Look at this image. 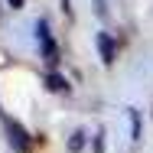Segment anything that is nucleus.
<instances>
[{
	"instance_id": "nucleus-2",
	"label": "nucleus",
	"mask_w": 153,
	"mask_h": 153,
	"mask_svg": "<svg viewBox=\"0 0 153 153\" xmlns=\"http://www.w3.org/2000/svg\"><path fill=\"white\" fill-rule=\"evenodd\" d=\"M3 127H7V140H10L13 150H16V153H30V143H33V140H30V134L23 130V124H16L13 117L3 114Z\"/></svg>"
},
{
	"instance_id": "nucleus-6",
	"label": "nucleus",
	"mask_w": 153,
	"mask_h": 153,
	"mask_svg": "<svg viewBox=\"0 0 153 153\" xmlns=\"http://www.w3.org/2000/svg\"><path fill=\"white\" fill-rule=\"evenodd\" d=\"M127 114H130V137L140 140V111L137 108H127Z\"/></svg>"
},
{
	"instance_id": "nucleus-9",
	"label": "nucleus",
	"mask_w": 153,
	"mask_h": 153,
	"mask_svg": "<svg viewBox=\"0 0 153 153\" xmlns=\"http://www.w3.org/2000/svg\"><path fill=\"white\" fill-rule=\"evenodd\" d=\"M62 10H65V13H72V7H68V0H62Z\"/></svg>"
},
{
	"instance_id": "nucleus-8",
	"label": "nucleus",
	"mask_w": 153,
	"mask_h": 153,
	"mask_svg": "<svg viewBox=\"0 0 153 153\" xmlns=\"http://www.w3.org/2000/svg\"><path fill=\"white\" fill-rule=\"evenodd\" d=\"M7 3H10L13 10H23V3H26V0H7Z\"/></svg>"
},
{
	"instance_id": "nucleus-7",
	"label": "nucleus",
	"mask_w": 153,
	"mask_h": 153,
	"mask_svg": "<svg viewBox=\"0 0 153 153\" xmlns=\"http://www.w3.org/2000/svg\"><path fill=\"white\" fill-rule=\"evenodd\" d=\"M94 13H98V16H104V13H108V10H104V0H94Z\"/></svg>"
},
{
	"instance_id": "nucleus-5",
	"label": "nucleus",
	"mask_w": 153,
	"mask_h": 153,
	"mask_svg": "<svg viewBox=\"0 0 153 153\" xmlns=\"http://www.w3.org/2000/svg\"><path fill=\"white\" fill-rule=\"evenodd\" d=\"M85 147V130H72V137H68V153H82Z\"/></svg>"
},
{
	"instance_id": "nucleus-4",
	"label": "nucleus",
	"mask_w": 153,
	"mask_h": 153,
	"mask_svg": "<svg viewBox=\"0 0 153 153\" xmlns=\"http://www.w3.org/2000/svg\"><path fill=\"white\" fill-rule=\"evenodd\" d=\"M46 88H49V91H68V82L62 78L59 72H49V75H46Z\"/></svg>"
},
{
	"instance_id": "nucleus-1",
	"label": "nucleus",
	"mask_w": 153,
	"mask_h": 153,
	"mask_svg": "<svg viewBox=\"0 0 153 153\" xmlns=\"http://www.w3.org/2000/svg\"><path fill=\"white\" fill-rule=\"evenodd\" d=\"M36 39H39V49H42V59L49 68H56L59 65V46H56V39L49 36V23L46 20H39L36 23Z\"/></svg>"
},
{
	"instance_id": "nucleus-3",
	"label": "nucleus",
	"mask_w": 153,
	"mask_h": 153,
	"mask_svg": "<svg viewBox=\"0 0 153 153\" xmlns=\"http://www.w3.org/2000/svg\"><path fill=\"white\" fill-rule=\"evenodd\" d=\"M98 52H101V62L104 65H114V59H117V46H114V39H111V33H98Z\"/></svg>"
}]
</instances>
